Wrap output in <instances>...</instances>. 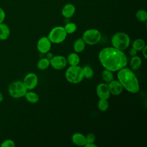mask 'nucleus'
<instances>
[{
    "label": "nucleus",
    "instance_id": "f257e3e1",
    "mask_svg": "<svg viewBox=\"0 0 147 147\" xmlns=\"http://www.w3.org/2000/svg\"><path fill=\"white\" fill-rule=\"evenodd\" d=\"M98 59L105 69L116 72L126 67L127 59L123 51L113 47H106L100 50Z\"/></svg>",
    "mask_w": 147,
    "mask_h": 147
},
{
    "label": "nucleus",
    "instance_id": "f03ea898",
    "mask_svg": "<svg viewBox=\"0 0 147 147\" xmlns=\"http://www.w3.org/2000/svg\"><path fill=\"white\" fill-rule=\"evenodd\" d=\"M117 80L128 92L136 94L140 90V84L136 75L131 69L124 67L117 71Z\"/></svg>",
    "mask_w": 147,
    "mask_h": 147
},
{
    "label": "nucleus",
    "instance_id": "7ed1b4c3",
    "mask_svg": "<svg viewBox=\"0 0 147 147\" xmlns=\"http://www.w3.org/2000/svg\"><path fill=\"white\" fill-rule=\"evenodd\" d=\"M111 42L113 47L123 51L129 47L130 44V38L127 33L119 32L112 36Z\"/></svg>",
    "mask_w": 147,
    "mask_h": 147
},
{
    "label": "nucleus",
    "instance_id": "20e7f679",
    "mask_svg": "<svg viewBox=\"0 0 147 147\" xmlns=\"http://www.w3.org/2000/svg\"><path fill=\"white\" fill-rule=\"evenodd\" d=\"M65 77L66 80L70 83H79L84 78L83 69L79 65H70L65 71Z\"/></svg>",
    "mask_w": 147,
    "mask_h": 147
},
{
    "label": "nucleus",
    "instance_id": "39448f33",
    "mask_svg": "<svg viewBox=\"0 0 147 147\" xmlns=\"http://www.w3.org/2000/svg\"><path fill=\"white\" fill-rule=\"evenodd\" d=\"M28 89L22 81L17 80L11 83L8 87L9 95L13 98L18 99L24 96Z\"/></svg>",
    "mask_w": 147,
    "mask_h": 147
},
{
    "label": "nucleus",
    "instance_id": "423d86ee",
    "mask_svg": "<svg viewBox=\"0 0 147 147\" xmlns=\"http://www.w3.org/2000/svg\"><path fill=\"white\" fill-rule=\"evenodd\" d=\"M67 36L63 26H56L53 27L49 32L48 38L52 44H60L64 41Z\"/></svg>",
    "mask_w": 147,
    "mask_h": 147
},
{
    "label": "nucleus",
    "instance_id": "0eeeda50",
    "mask_svg": "<svg viewBox=\"0 0 147 147\" xmlns=\"http://www.w3.org/2000/svg\"><path fill=\"white\" fill-rule=\"evenodd\" d=\"M101 37V33L98 29H89L84 32L82 38L86 44L93 45L100 41Z\"/></svg>",
    "mask_w": 147,
    "mask_h": 147
},
{
    "label": "nucleus",
    "instance_id": "6e6552de",
    "mask_svg": "<svg viewBox=\"0 0 147 147\" xmlns=\"http://www.w3.org/2000/svg\"><path fill=\"white\" fill-rule=\"evenodd\" d=\"M50 65L55 69L61 70L64 69L67 64V59L61 55L53 56L50 60Z\"/></svg>",
    "mask_w": 147,
    "mask_h": 147
},
{
    "label": "nucleus",
    "instance_id": "1a4fd4ad",
    "mask_svg": "<svg viewBox=\"0 0 147 147\" xmlns=\"http://www.w3.org/2000/svg\"><path fill=\"white\" fill-rule=\"evenodd\" d=\"M22 82L28 90H33L38 84V76L35 73L30 72L25 75Z\"/></svg>",
    "mask_w": 147,
    "mask_h": 147
},
{
    "label": "nucleus",
    "instance_id": "9d476101",
    "mask_svg": "<svg viewBox=\"0 0 147 147\" xmlns=\"http://www.w3.org/2000/svg\"><path fill=\"white\" fill-rule=\"evenodd\" d=\"M52 47V42L48 37L43 36L38 39L37 42V49L38 51L42 54H46L50 51Z\"/></svg>",
    "mask_w": 147,
    "mask_h": 147
},
{
    "label": "nucleus",
    "instance_id": "9b49d317",
    "mask_svg": "<svg viewBox=\"0 0 147 147\" xmlns=\"http://www.w3.org/2000/svg\"><path fill=\"white\" fill-rule=\"evenodd\" d=\"M96 93L98 98L102 99H109L111 95L108 84L104 83L98 84L96 88Z\"/></svg>",
    "mask_w": 147,
    "mask_h": 147
},
{
    "label": "nucleus",
    "instance_id": "f8f14e48",
    "mask_svg": "<svg viewBox=\"0 0 147 147\" xmlns=\"http://www.w3.org/2000/svg\"><path fill=\"white\" fill-rule=\"evenodd\" d=\"M107 84L110 94L113 95H119L123 90V86L118 80L113 79Z\"/></svg>",
    "mask_w": 147,
    "mask_h": 147
},
{
    "label": "nucleus",
    "instance_id": "ddd939ff",
    "mask_svg": "<svg viewBox=\"0 0 147 147\" xmlns=\"http://www.w3.org/2000/svg\"><path fill=\"white\" fill-rule=\"evenodd\" d=\"M76 11L75 5L71 3H68L63 6L61 9V14L65 18H70L74 16Z\"/></svg>",
    "mask_w": 147,
    "mask_h": 147
},
{
    "label": "nucleus",
    "instance_id": "4468645a",
    "mask_svg": "<svg viewBox=\"0 0 147 147\" xmlns=\"http://www.w3.org/2000/svg\"><path fill=\"white\" fill-rule=\"evenodd\" d=\"M71 140L74 144L79 146H84L86 144V137L81 133H75L71 137Z\"/></svg>",
    "mask_w": 147,
    "mask_h": 147
},
{
    "label": "nucleus",
    "instance_id": "2eb2a0df",
    "mask_svg": "<svg viewBox=\"0 0 147 147\" xmlns=\"http://www.w3.org/2000/svg\"><path fill=\"white\" fill-rule=\"evenodd\" d=\"M10 35V30L7 24L2 22L0 24V40H6Z\"/></svg>",
    "mask_w": 147,
    "mask_h": 147
},
{
    "label": "nucleus",
    "instance_id": "dca6fc26",
    "mask_svg": "<svg viewBox=\"0 0 147 147\" xmlns=\"http://www.w3.org/2000/svg\"><path fill=\"white\" fill-rule=\"evenodd\" d=\"M24 97L25 98L26 101L30 103L35 104L39 101L38 95L32 90H28L24 95Z\"/></svg>",
    "mask_w": 147,
    "mask_h": 147
},
{
    "label": "nucleus",
    "instance_id": "f3484780",
    "mask_svg": "<svg viewBox=\"0 0 147 147\" xmlns=\"http://www.w3.org/2000/svg\"><path fill=\"white\" fill-rule=\"evenodd\" d=\"M86 45V44L82 39V38H79L74 41L73 44V49L75 52L79 53L82 52L84 50Z\"/></svg>",
    "mask_w": 147,
    "mask_h": 147
},
{
    "label": "nucleus",
    "instance_id": "a211bd4d",
    "mask_svg": "<svg viewBox=\"0 0 147 147\" xmlns=\"http://www.w3.org/2000/svg\"><path fill=\"white\" fill-rule=\"evenodd\" d=\"M66 59L67 63L70 65H77L79 64L80 60L79 56L76 52L70 53Z\"/></svg>",
    "mask_w": 147,
    "mask_h": 147
},
{
    "label": "nucleus",
    "instance_id": "6ab92c4d",
    "mask_svg": "<svg viewBox=\"0 0 147 147\" xmlns=\"http://www.w3.org/2000/svg\"><path fill=\"white\" fill-rule=\"evenodd\" d=\"M142 65V60L138 56H134L131 57L130 61V65L132 70H138Z\"/></svg>",
    "mask_w": 147,
    "mask_h": 147
},
{
    "label": "nucleus",
    "instance_id": "aec40b11",
    "mask_svg": "<svg viewBox=\"0 0 147 147\" xmlns=\"http://www.w3.org/2000/svg\"><path fill=\"white\" fill-rule=\"evenodd\" d=\"M50 66V61L47 57L40 59L37 63V67L39 70L44 71Z\"/></svg>",
    "mask_w": 147,
    "mask_h": 147
},
{
    "label": "nucleus",
    "instance_id": "412c9836",
    "mask_svg": "<svg viewBox=\"0 0 147 147\" xmlns=\"http://www.w3.org/2000/svg\"><path fill=\"white\" fill-rule=\"evenodd\" d=\"M146 46L145 41L141 38H137L134 40L132 43L131 47L137 52L141 51L142 49Z\"/></svg>",
    "mask_w": 147,
    "mask_h": 147
},
{
    "label": "nucleus",
    "instance_id": "4be33fe9",
    "mask_svg": "<svg viewBox=\"0 0 147 147\" xmlns=\"http://www.w3.org/2000/svg\"><path fill=\"white\" fill-rule=\"evenodd\" d=\"M113 72L110 70L105 69L102 71L101 74V76L103 80L106 83H109L111 81H112L114 79V75Z\"/></svg>",
    "mask_w": 147,
    "mask_h": 147
},
{
    "label": "nucleus",
    "instance_id": "5701e85b",
    "mask_svg": "<svg viewBox=\"0 0 147 147\" xmlns=\"http://www.w3.org/2000/svg\"><path fill=\"white\" fill-rule=\"evenodd\" d=\"M136 17L140 22H145L147 20V12L144 9H140L137 11Z\"/></svg>",
    "mask_w": 147,
    "mask_h": 147
},
{
    "label": "nucleus",
    "instance_id": "b1692460",
    "mask_svg": "<svg viewBox=\"0 0 147 147\" xmlns=\"http://www.w3.org/2000/svg\"><path fill=\"white\" fill-rule=\"evenodd\" d=\"M67 34H71L75 33L77 30V26L74 22H67L63 26Z\"/></svg>",
    "mask_w": 147,
    "mask_h": 147
},
{
    "label": "nucleus",
    "instance_id": "393cba45",
    "mask_svg": "<svg viewBox=\"0 0 147 147\" xmlns=\"http://www.w3.org/2000/svg\"><path fill=\"white\" fill-rule=\"evenodd\" d=\"M83 69V76L84 78L86 79H91L93 77L94 72L93 69L89 65L84 66Z\"/></svg>",
    "mask_w": 147,
    "mask_h": 147
},
{
    "label": "nucleus",
    "instance_id": "a878e982",
    "mask_svg": "<svg viewBox=\"0 0 147 147\" xmlns=\"http://www.w3.org/2000/svg\"><path fill=\"white\" fill-rule=\"evenodd\" d=\"M97 106L98 109L100 111H106L109 107V103L108 102V99H99V101L98 102Z\"/></svg>",
    "mask_w": 147,
    "mask_h": 147
},
{
    "label": "nucleus",
    "instance_id": "bb28decb",
    "mask_svg": "<svg viewBox=\"0 0 147 147\" xmlns=\"http://www.w3.org/2000/svg\"><path fill=\"white\" fill-rule=\"evenodd\" d=\"M15 142L11 139H6L3 141L0 145V147H15Z\"/></svg>",
    "mask_w": 147,
    "mask_h": 147
},
{
    "label": "nucleus",
    "instance_id": "cd10ccee",
    "mask_svg": "<svg viewBox=\"0 0 147 147\" xmlns=\"http://www.w3.org/2000/svg\"><path fill=\"white\" fill-rule=\"evenodd\" d=\"M86 137V143H94L95 141V135L93 133H88Z\"/></svg>",
    "mask_w": 147,
    "mask_h": 147
},
{
    "label": "nucleus",
    "instance_id": "c85d7f7f",
    "mask_svg": "<svg viewBox=\"0 0 147 147\" xmlns=\"http://www.w3.org/2000/svg\"><path fill=\"white\" fill-rule=\"evenodd\" d=\"M6 17V14L4 10L0 7V24L3 22Z\"/></svg>",
    "mask_w": 147,
    "mask_h": 147
},
{
    "label": "nucleus",
    "instance_id": "c756f323",
    "mask_svg": "<svg viewBox=\"0 0 147 147\" xmlns=\"http://www.w3.org/2000/svg\"><path fill=\"white\" fill-rule=\"evenodd\" d=\"M137 51L133 48H131L129 51V54L131 57L136 56L137 55Z\"/></svg>",
    "mask_w": 147,
    "mask_h": 147
},
{
    "label": "nucleus",
    "instance_id": "7c9ffc66",
    "mask_svg": "<svg viewBox=\"0 0 147 147\" xmlns=\"http://www.w3.org/2000/svg\"><path fill=\"white\" fill-rule=\"evenodd\" d=\"M146 49H147V46L146 45L142 49V56H144V59H147V53H146Z\"/></svg>",
    "mask_w": 147,
    "mask_h": 147
},
{
    "label": "nucleus",
    "instance_id": "2f4dec72",
    "mask_svg": "<svg viewBox=\"0 0 147 147\" xmlns=\"http://www.w3.org/2000/svg\"><path fill=\"white\" fill-rule=\"evenodd\" d=\"M96 145L94 143H86L84 147H96Z\"/></svg>",
    "mask_w": 147,
    "mask_h": 147
},
{
    "label": "nucleus",
    "instance_id": "473e14b6",
    "mask_svg": "<svg viewBox=\"0 0 147 147\" xmlns=\"http://www.w3.org/2000/svg\"><path fill=\"white\" fill-rule=\"evenodd\" d=\"M3 100V95L1 92H0V103L2 102Z\"/></svg>",
    "mask_w": 147,
    "mask_h": 147
}]
</instances>
